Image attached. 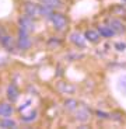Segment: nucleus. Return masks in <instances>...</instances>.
Returning <instances> with one entry per match:
<instances>
[{
  "instance_id": "nucleus-21",
  "label": "nucleus",
  "mask_w": 126,
  "mask_h": 129,
  "mask_svg": "<svg viewBox=\"0 0 126 129\" xmlns=\"http://www.w3.org/2000/svg\"><path fill=\"white\" fill-rule=\"evenodd\" d=\"M115 46L118 48V51H123V49L126 48V45H125V44H116Z\"/></svg>"
},
{
  "instance_id": "nucleus-18",
  "label": "nucleus",
  "mask_w": 126,
  "mask_h": 129,
  "mask_svg": "<svg viewBox=\"0 0 126 129\" xmlns=\"http://www.w3.org/2000/svg\"><path fill=\"white\" fill-rule=\"evenodd\" d=\"M35 118H36V112H32L31 115H28V118H27V116H24L23 121H24V122H29V121H34Z\"/></svg>"
},
{
  "instance_id": "nucleus-9",
  "label": "nucleus",
  "mask_w": 126,
  "mask_h": 129,
  "mask_svg": "<svg viewBox=\"0 0 126 129\" xmlns=\"http://www.w3.org/2000/svg\"><path fill=\"white\" fill-rule=\"evenodd\" d=\"M11 114H13V107L10 104H0V116L9 118Z\"/></svg>"
},
{
  "instance_id": "nucleus-6",
  "label": "nucleus",
  "mask_w": 126,
  "mask_h": 129,
  "mask_svg": "<svg viewBox=\"0 0 126 129\" xmlns=\"http://www.w3.org/2000/svg\"><path fill=\"white\" fill-rule=\"evenodd\" d=\"M70 41L77 46H84L86 45V38L81 35L80 32H73V34H70Z\"/></svg>"
},
{
  "instance_id": "nucleus-22",
  "label": "nucleus",
  "mask_w": 126,
  "mask_h": 129,
  "mask_svg": "<svg viewBox=\"0 0 126 129\" xmlns=\"http://www.w3.org/2000/svg\"><path fill=\"white\" fill-rule=\"evenodd\" d=\"M29 104H31V101H27V103L24 104L23 107H20V111H24L25 108H28V105H29Z\"/></svg>"
},
{
  "instance_id": "nucleus-17",
  "label": "nucleus",
  "mask_w": 126,
  "mask_h": 129,
  "mask_svg": "<svg viewBox=\"0 0 126 129\" xmlns=\"http://www.w3.org/2000/svg\"><path fill=\"white\" fill-rule=\"evenodd\" d=\"M0 125L3 126V128H16V122H14V121H11V119H7V118L2 123H0Z\"/></svg>"
},
{
  "instance_id": "nucleus-8",
  "label": "nucleus",
  "mask_w": 126,
  "mask_h": 129,
  "mask_svg": "<svg viewBox=\"0 0 126 129\" xmlns=\"http://www.w3.org/2000/svg\"><path fill=\"white\" fill-rule=\"evenodd\" d=\"M98 32H100V35L105 37V38H109V37H112L113 34H115V31H113L112 27H107V25H100V28H98Z\"/></svg>"
},
{
  "instance_id": "nucleus-5",
  "label": "nucleus",
  "mask_w": 126,
  "mask_h": 129,
  "mask_svg": "<svg viewBox=\"0 0 126 129\" xmlns=\"http://www.w3.org/2000/svg\"><path fill=\"white\" fill-rule=\"evenodd\" d=\"M25 14L29 17H36L38 14H41V7H38L34 3H27L25 4Z\"/></svg>"
},
{
  "instance_id": "nucleus-1",
  "label": "nucleus",
  "mask_w": 126,
  "mask_h": 129,
  "mask_svg": "<svg viewBox=\"0 0 126 129\" xmlns=\"http://www.w3.org/2000/svg\"><path fill=\"white\" fill-rule=\"evenodd\" d=\"M51 20H52V24H53V27H55L58 31H63V29L66 28V24H67V21H66V17L63 16V14H59V13H55L51 16Z\"/></svg>"
},
{
  "instance_id": "nucleus-19",
  "label": "nucleus",
  "mask_w": 126,
  "mask_h": 129,
  "mask_svg": "<svg viewBox=\"0 0 126 129\" xmlns=\"http://www.w3.org/2000/svg\"><path fill=\"white\" fill-rule=\"evenodd\" d=\"M97 115H98V118H104V119H105V118H109V116H111V115H108V114L102 112V111H98Z\"/></svg>"
},
{
  "instance_id": "nucleus-13",
  "label": "nucleus",
  "mask_w": 126,
  "mask_h": 129,
  "mask_svg": "<svg viewBox=\"0 0 126 129\" xmlns=\"http://www.w3.org/2000/svg\"><path fill=\"white\" fill-rule=\"evenodd\" d=\"M111 27L113 28L115 32H125V25L120 21H118V20H112L111 21Z\"/></svg>"
},
{
  "instance_id": "nucleus-10",
  "label": "nucleus",
  "mask_w": 126,
  "mask_h": 129,
  "mask_svg": "<svg viewBox=\"0 0 126 129\" xmlns=\"http://www.w3.org/2000/svg\"><path fill=\"white\" fill-rule=\"evenodd\" d=\"M7 97H9V100L11 101V103L18 98V90H17V87L14 84L9 86V88H7Z\"/></svg>"
},
{
  "instance_id": "nucleus-15",
  "label": "nucleus",
  "mask_w": 126,
  "mask_h": 129,
  "mask_svg": "<svg viewBox=\"0 0 126 129\" xmlns=\"http://www.w3.org/2000/svg\"><path fill=\"white\" fill-rule=\"evenodd\" d=\"M65 108L67 111L77 110V101H76V100H66L65 101Z\"/></svg>"
},
{
  "instance_id": "nucleus-11",
  "label": "nucleus",
  "mask_w": 126,
  "mask_h": 129,
  "mask_svg": "<svg viewBox=\"0 0 126 129\" xmlns=\"http://www.w3.org/2000/svg\"><path fill=\"white\" fill-rule=\"evenodd\" d=\"M0 41H2L3 46L7 49V51H13V48H14V42H13V38H11V37L3 35L2 38H0Z\"/></svg>"
},
{
  "instance_id": "nucleus-7",
  "label": "nucleus",
  "mask_w": 126,
  "mask_h": 129,
  "mask_svg": "<svg viewBox=\"0 0 126 129\" xmlns=\"http://www.w3.org/2000/svg\"><path fill=\"white\" fill-rule=\"evenodd\" d=\"M58 90L62 91L63 94H73L76 91V87L73 84H69V83H59L58 84Z\"/></svg>"
},
{
  "instance_id": "nucleus-3",
  "label": "nucleus",
  "mask_w": 126,
  "mask_h": 129,
  "mask_svg": "<svg viewBox=\"0 0 126 129\" xmlns=\"http://www.w3.org/2000/svg\"><path fill=\"white\" fill-rule=\"evenodd\" d=\"M20 28L25 29V31H32L34 29V23H32V17L24 16L23 18H20Z\"/></svg>"
},
{
  "instance_id": "nucleus-4",
  "label": "nucleus",
  "mask_w": 126,
  "mask_h": 129,
  "mask_svg": "<svg viewBox=\"0 0 126 129\" xmlns=\"http://www.w3.org/2000/svg\"><path fill=\"white\" fill-rule=\"evenodd\" d=\"M76 119L80 121V122H87V121L90 119V110L84 108V107L78 108V110L76 111Z\"/></svg>"
},
{
  "instance_id": "nucleus-16",
  "label": "nucleus",
  "mask_w": 126,
  "mask_h": 129,
  "mask_svg": "<svg viewBox=\"0 0 126 129\" xmlns=\"http://www.w3.org/2000/svg\"><path fill=\"white\" fill-rule=\"evenodd\" d=\"M44 3L46 4V6H49V7H59L60 6V0H42Z\"/></svg>"
},
{
  "instance_id": "nucleus-12",
  "label": "nucleus",
  "mask_w": 126,
  "mask_h": 129,
  "mask_svg": "<svg viewBox=\"0 0 126 129\" xmlns=\"http://www.w3.org/2000/svg\"><path fill=\"white\" fill-rule=\"evenodd\" d=\"M84 37H86V39H88L90 42H97L98 39H100V32L94 31V29H88Z\"/></svg>"
},
{
  "instance_id": "nucleus-2",
  "label": "nucleus",
  "mask_w": 126,
  "mask_h": 129,
  "mask_svg": "<svg viewBox=\"0 0 126 129\" xmlns=\"http://www.w3.org/2000/svg\"><path fill=\"white\" fill-rule=\"evenodd\" d=\"M29 45H31V41L28 38V31L25 29H21L20 28V32H18V46L20 49H28Z\"/></svg>"
},
{
  "instance_id": "nucleus-14",
  "label": "nucleus",
  "mask_w": 126,
  "mask_h": 129,
  "mask_svg": "<svg viewBox=\"0 0 126 129\" xmlns=\"http://www.w3.org/2000/svg\"><path fill=\"white\" fill-rule=\"evenodd\" d=\"M118 87L122 91V94L126 95V74H122V76L118 79Z\"/></svg>"
},
{
  "instance_id": "nucleus-20",
  "label": "nucleus",
  "mask_w": 126,
  "mask_h": 129,
  "mask_svg": "<svg viewBox=\"0 0 126 129\" xmlns=\"http://www.w3.org/2000/svg\"><path fill=\"white\" fill-rule=\"evenodd\" d=\"M53 44H55V46L60 45V42H59L58 39H51V41H49V45H53Z\"/></svg>"
}]
</instances>
